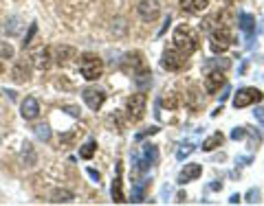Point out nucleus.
Returning a JSON list of instances; mask_svg holds the SVG:
<instances>
[{"label":"nucleus","instance_id":"1","mask_svg":"<svg viewBox=\"0 0 264 206\" xmlns=\"http://www.w3.org/2000/svg\"><path fill=\"white\" fill-rule=\"evenodd\" d=\"M174 46L178 48L185 57H190L192 53L198 48V35L194 33V29H190L187 24H180L174 29V37H172Z\"/></svg>","mask_w":264,"mask_h":206},{"label":"nucleus","instance_id":"2","mask_svg":"<svg viewBox=\"0 0 264 206\" xmlns=\"http://www.w3.org/2000/svg\"><path fill=\"white\" fill-rule=\"evenodd\" d=\"M80 72L82 77L88 81H97L104 72V62L97 57L95 53H84L80 57Z\"/></svg>","mask_w":264,"mask_h":206},{"label":"nucleus","instance_id":"3","mask_svg":"<svg viewBox=\"0 0 264 206\" xmlns=\"http://www.w3.org/2000/svg\"><path fill=\"white\" fill-rule=\"evenodd\" d=\"M231 46V31L227 26H216L209 31V48L212 53H224Z\"/></svg>","mask_w":264,"mask_h":206},{"label":"nucleus","instance_id":"4","mask_svg":"<svg viewBox=\"0 0 264 206\" xmlns=\"http://www.w3.org/2000/svg\"><path fill=\"white\" fill-rule=\"evenodd\" d=\"M146 103H148V97L141 90L136 94H132V97L128 99L126 110H128V116L132 121H141L143 119V114H146Z\"/></svg>","mask_w":264,"mask_h":206},{"label":"nucleus","instance_id":"5","mask_svg":"<svg viewBox=\"0 0 264 206\" xmlns=\"http://www.w3.org/2000/svg\"><path fill=\"white\" fill-rule=\"evenodd\" d=\"M258 101H262V92L258 88H240L234 97V108H246Z\"/></svg>","mask_w":264,"mask_h":206},{"label":"nucleus","instance_id":"6","mask_svg":"<svg viewBox=\"0 0 264 206\" xmlns=\"http://www.w3.org/2000/svg\"><path fill=\"white\" fill-rule=\"evenodd\" d=\"M161 66L165 70H180L185 66V55L178 51V48H165L163 53V59H161Z\"/></svg>","mask_w":264,"mask_h":206},{"label":"nucleus","instance_id":"7","mask_svg":"<svg viewBox=\"0 0 264 206\" xmlns=\"http://www.w3.org/2000/svg\"><path fill=\"white\" fill-rule=\"evenodd\" d=\"M136 11H139L141 20L152 22V20L158 18V13H161V2H158V0H141Z\"/></svg>","mask_w":264,"mask_h":206},{"label":"nucleus","instance_id":"8","mask_svg":"<svg viewBox=\"0 0 264 206\" xmlns=\"http://www.w3.org/2000/svg\"><path fill=\"white\" fill-rule=\"evenodd\" d=\"M82 99H84V103L90 110H99L104 105V101H106V92L99 90V88H86V90L82 92Z\"/></svg>","mask_w":264,"mask_h":206},{"label":"nucleus","instance_id":"9","mask_svg":"<svg viewBox=\"0 0 264 206\" xmlns=\"http://www.w3.org/2000/svg\"><path fill=\"white\" fill-rule=\"evenodd\" d=\"M31 75V62H26V59H18V62L14 64V70H11V79L16 83H24L29 79Z\"/></svg>","mask_w":264,"mask_h":206},{"label":"nucleus","instance_id":"10","mask_svg":"<svg viewBox=\"0 0 264 206\" xmlns=\"http://www.w3.org/2000/svg\"><path fill=\"white\" fill-rule=\"evenodd\" d=\"M20 110H22V119H26V121H33V119L40 116V103H38L33 97H26L24 101H22Z\"/></svg>","mask_w":264,"mask_h":206},{"label":"nucleus","instance_id":"11","mask_svg":"<svg viewBox=\"0 0 264 206\" xmlns=\"http://www.w3.org/2000/svg\"><path fill=\"white\" fill-rule=\"evenodd\" d=\"M238 22H240V29L244 33L246 37H253V33H256V18H253L251 13H246V11H240L238 13Z\"/></svg>","mask_w":264,"mask_h":206},{"label":"nucleus","instance_id":"12","mask_svg":"<svg viewBox=\"0 0 264 206\" xmlns=\"http://www.w3.org/2000/svg\"><path fill=\"white\" fill-rule=\"evenodd\" d=\"M224 75L222 72H209L207 75V79H205V90L209 94H216L220 90V86H224Z\"/></svg>","mask_w":264,"mask_h":206},{"label":"nucleus","instance_id":"13","mask_svg":"<svg viewBox=\"0 0 264 206\" xmlns=\"http://www.w3.org/2000/svg\"><path fill=\"white\" fill-rule=\"evenodd\" d=\"M200 174H202V167L200 165H185V169L178 174V185H185V182L196 180Z\"/></svg>","mask_w":264,"mask_h":206},{"label":"nucleus","instance_id":"14","mask_svg":"<svg viewBox=\"0 0 264 206\" xmlns=\"http://www.w3.org/2000/svg\"><path fill=\"white\" fill-rule=\"evenodd\" d=\"M134 83H136V88L143 92L148 86L152 83V72L150 68H146V66H141L139 70H134Z\"/></svg>","mask_w":264,"mask_h":206},{"label":"nucleus","instance_id":"15","mask_svg":"<svg viewBox=\"0 0 264 206\" xmlns=\"http://www.w3.org/2000/svg\"><path fill=\"white\" fill-rule=\"evenodd\" d=\"M209 0H180V9L187 13H202L207 9Z\"/></svg>","mask_w":264,"mask_h":206},{"label":"nucleus","instance_id":"16","mask_svg":"<svg viewBox=\"0 0 264 206\" xmlns=\"http://www.w3.org/2000/svg\"><path fill=\"white\" fill-rule=\"evenodd\" d=\"M156 158H158V152H156V145H143V154H141V160L146 163L148 167H152L154 163H156Z\"/></svg>","mask_w":264,"mask_h":206},{"label":"nucleus","instance_id":"17","mask_svg":"<svg viewBox=\"0 0 264 206\" xmlns=\"http://www.w3.org/2000/svg\"><path fill=\"white\" fill-rule=\"evenodd\" d=\"M112 200L117 204L126 202L124 191H121V163H117V178H114V182H112Z\"/></svg>","mask_w":264,"mask_h":206},{"label":"nucleus","instance_id":"18","mask_svg":"<svg viewBox=\"0 0 264 206\" xmlns=\"http://www.w3.org/2000/svg\"><path fill=\"white\" fill-rule=\"evenodd\" d=\"M48 202H53V204H68V202H73V193L66 191V189H55V191L51 193V200H48Z\"/></svg>","mask_w":264,"mask_h":206},{"label":"nucleus","instance_id":"19","mask_svg":"<svg viewBox=\"0 0 264 206\" xmlns=\"http://www.w3.org/2000/svg\"><path fill=\"white\" fill-rule=\"evenodd\" d=\"M70 57H75V48H70V46H58L55 48V62L58 64H66Z\"/></svg>","mask_w":264,"mask_h":206},{"label":"nucleus","instance_id":"20","mask_svg":"<svg viewBox=\"0 0 264 206\" xmlns=\"http://www.w3.org/2000/svg\"><path fill=\"white\" fill-rule=\"evenodd\" d=\"M224 141V136L220 134V132H216V134H212L207 138V141H202V152H214L216 147H220Z\"/></svg>","mask_w":264,"mask_h":206},{"label":"nucleus","instance_id":"21","mask_svg":"<svg viewBox=\"0 0 264 206\" xmlns=\"http://www.w3.org/2000/svg\"><path fill=\"white\" fill-rule=\"evenodd\" d=\"M124 70H128V66H132V70H139L143 66V59H141V53H128L126 55V62L121 64Z\"/></svg>","mask_w":264,"mask_h":206},{"label":"nucleus","instance_id":"22","mask_svg":"<svg viewBox=\"0 0 264 206\" xmlns=\"http://www.w3.org/2000/svg\"><path fill=\"white\" fill-rule=\"evenodd\" d=\"M48 64H51V48H42V51L36 55V66L44 70V68H48Z\"/></svg>","mask_w":264,"mask_h":206},{"label":"nucleus","instance_id":"23","mask_svg":"<svg viewBox=\"0 0 264 206\" xmlns=\"http://www.w3.org/2000/svg\"><path fill=\"white\" fill-rule=\"evenodd\" d=\"M95 152H97V143L95 141H88L84 147L80 149V158H84V160H90L92 156H95Z\"/></svg>","mask_w":264,"mask_h":206},{"label":"nucleus","instance_id":"24","mask_svg":"<svg viewBox=\"0 0 264 206\" xmlns=\"http://www.w3.org/2000/svg\"><path fill=\"white\" fill-rule=\"evenodd\" d=\"M161 105H163V108H168V110L178 108V94H176V92H168V94H165V97L161 99Z\"/></svg>","mask_w":264,"mask_h":206},{"label":"nucleus","instance_id":"25","mask_svg":"<svg viewBox=\"0 0 264 206\" xmlns=\"http://www.w3.org/2000/svg\"><path fill=\"white\" fill-rule=\"evenodd\" d=\"M143 191H146V182H136L134 189H132V200L130 202H143Z\"/></svg>","mask_w":264,"mask_h":206},{"label":"nucleus","instance_id":"26","mask_svg":"<svg viewBox=\"0 0 264 206\" xmlns=\"http://www.w3.org/2000/svg\"><path fill=\"white\" fill-rule=\"evenodd\" d=\"M4 31H7V35H16L20 31V18H11L7 22V26H4Z\"/></svg>","mask_w":264,"mask_h":206},{"label":"nucleus","instance_id":"27","mask_svg":"<svg viewBox=\"0 0 264 206\" xmlns=\"http://www.w3.org/2000/svg\"><path fill=\"white\" fill-rule=\"evenodd\" d=\"M36 136L40 138V141H48V138H51V130H48V125H38L36 127Z\"/></svg>","mask_w":264,"mask_h":206},{"label":"nucleus","instance_id":"28","mask_svg":"<svg viewBox=\"0 0 264 206\" xmlns=\"http://www.w3.org/2000/svg\"><path fill=\"white\" fill-rule=\"evenodd\" d=\"M192 152H194V145H192V143H187V145H183V147L178 149V154H176V158H178V160H183L185 156H190Z\"/></svg>","mask_w":264,"mask_h":206},{"label":"nucleus","instance_id":"29","mask_svg":"<svg viewBox=\"0 0 264 206\" xmlns=\"http://www.w3.org/2000/svg\"><path fill=\"white\" fill-rule=\"evenodd\" d=\"M36 33H38V26H36V24H31V26H29V33H26V37H24V42H22V48H26V46H29Z\"/></svg>","mask_w":264,"mask_h":206},{"label":"nucleus","instance_id":"30","mask_svg":"<svg viewBox=\"0 0 264 206\" xmlns=\"http://www.w3.org/2000/svg\"><path fill=\"white\" fill-rule=\"evenodd\" d=\"M244 127H236L234 132H231V138H234V141H240V138H244Z\"/></svg>","mask_w":264,"mask_h":206},{"label":"nucleus","instance_id":"31","mask_svg":"<svg viewBox=\"0 0 264 206\" xmlns=\"http://www.w3.org/2000/svg\"><path fill=\"white\" fill-rule=\"evenodd\" d=\"M249 200L246 202H251V204H256V202H260V191H256V189H251L249 191V196H246Z\"/></svg>","mask_w":264,"mask_h":206},{"label":"nucleus","instance_id":"32","mask_svg":"<svg viewBox=\"0 0 264 206\" xmlns=\"http://www.w3.org/2000/svg\"><path fill=\"white\" fill-rule=\"evenodd\" d=\"M158 132V127H150V130H146V132H141V134H136V141H143L146 136H152V134H156Z\"/></svg>","mask_w":264,"mask_h":206},{"label":"nucleus","instance_id":"33","mask_svg":"<svg viewBox=\"0 0 264 206\" xmlns=\"http://www.w3.org/2000/svg\"><path fill=\"white\" fill-rule=\"evenodd\" d=\"M207 64H214V66H218V68H222V70H227L229 68V59H216V62H207Z\"/></svg>","mask_w":264,"mask_h":206},{"label":"nucleus","instance_id":"34","mask_svg":"<svg viewBox=\"0 0 264 206\" xmlns=\"http://www.w3.org/2000/svg\"><path fill=\"white\" fill-rule=\"evenodd\" d=\"M0 53H2L4 57H11V55H14V48H11L9 44H0Z\"/></svg>","mask_w":264,"mask_h":206},{"label":"nucleus","instance_id":"35","mask_svg":"<svg viewBox=\"0 0 264 206\" xmlns=\"http://www.w3.org/2000/svg\"><path fill=\"white\" fill-rule=\"evenodd\" d=\"M64 110H66V112H68L70 116H80V110H77V108H75V105H66V108H64Z\"/></svg>","mask_w":264,"mask_h":206},{"label":"nucleus","instance_id":"36","mask_svg":"<svg viewBox=\"0 0 264 206\" xmlns=\"http://www.w3.org/2000/svg\"><path fill=\"white\" fill-rule=\"evenodd\" d=\"M75 136H77V132H70V134H64V136H62V143H70Z\"/></svg>","mask_w":264,"mask_h":206},{"label":"nucleus","instance_id":"37","mask_svg":"<svg viewBox=\"0 0 264 206\" xmlns=\"http://www.w3.org/2000/svg\"><path fill=\"white\" fill-rule=\"evenodd\" d=\"M229 92H231V88H229V86H224V92H222V94H220V103H222V101H224V99H227V97H229Z\"/></svg>","mask_w":264,"mask_h":206},{"label":"nucleus","instance_id":"38","mask_svg":"<svg viewBox=\"0 0 264 206\" xmlns=\"http://www.w3.org/2000/svg\"><path fill=\"white\" fill-rule=\"evenodd\" d=\"M88 176H90V178H92V180H95V182H99V174H97L95 169H88Z\"/></svg>","mask_w":264,"mask_h":206},{"label":"nucleus","instance_id":"39","mask_svg":"<svg viewBox=\"0 0 264 206\" xmlns=\"http://www.w3.org/2000/svg\"><path fill=\"white\" fill-rule=\"evenodd\" d=\"M229 202H231V204H238V202H240V196H238V193H236V196H231Z\"/></svg>","mask_w":264,"mask_h":206},{"label":"nucleus","instance_id":"40","mask_svg":"<svg viewBox=\"0 0 264 206\" xmlns=\"http://www.w3.org/2000/svg\"><path fill=\"white\" fill-rule=\"evenodd\" d=\"M4 70V64H2V57H0V72Z\"/></svg>","mask_w":264,"mask_h":206}]
</instances>
